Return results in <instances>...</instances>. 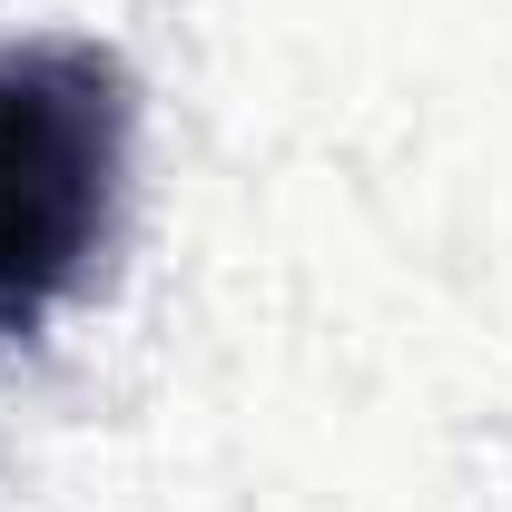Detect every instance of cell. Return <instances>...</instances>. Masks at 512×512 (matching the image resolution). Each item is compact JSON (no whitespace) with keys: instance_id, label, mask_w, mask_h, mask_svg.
<instances>
[{"instance_id":"6da1fadb","label":"cell","mask_w":512,"mask_h":512,"mask_svg":"<svg viewBox=\"0 0 512 512\" xmlns=\"http://www.w3.org/2000/svg\"><path fill=\"white\" fill-rule=\"evenodd\" d=\"M128 168V69L89 40L0 50V335H40V316L89 276Z\"/></svg>"}]
</instances>
